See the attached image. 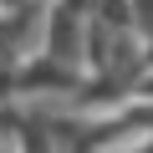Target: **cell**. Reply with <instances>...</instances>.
Returning a JSON list of instances; mask_svg holds the SVG:
<instances>
[{"instance_id": "6da1fadb", "label": "cell", "mask_w": 153, "mask_h": 153, "mask_svg": "<svg viewBox=\"0 0 153 153\" xmlns=\"http://www.w3.org/2000/svg\"><path fill=\"white\" fill-rule=\"evenodd\" d=\"M0 153H16V143H10V138H0Z\"/></svg>"}]
</instances>
